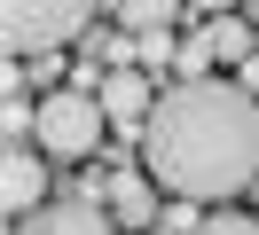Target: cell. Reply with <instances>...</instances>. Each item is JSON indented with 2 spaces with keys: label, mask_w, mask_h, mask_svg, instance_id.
Here are the masks:
<instances>
[{
  "label": "cell",
  "mask_w": 259,
  "mask_h": 235,
  "mask_svg": "<svg viewBox=\"0 0 259 235\" xmlns=\"http://www.w3.org/2000/svg\"><path fill=\"white\" fill-rule=\"evenodd\" d=\"M142 172L173 204H228L259 180V102L236 78H181L142 125Z\"/></svg>",
  "instance_id": "6da1fadb"
},
{
  "label": "cell",
  "mask_w": 259,
  "mask_h": 235,
  "mask_svg": "<svg viewBox=\"0 0 259 235\" xmlns=\"http://www.w3.org/2000/svg\"><path fill=\"white\" fill-rule=\"evenodd\" d=\"M102 133H110V118H102V94L95 86H55L48 102H39V157H95Z\"/></svg>",
  "instance_id": "7a4b0ae2"
},
{
  "label": "cell",
  "mask_w": 259,
  "mask_h": 235,
  "mask_svg": "<svg viewBox=\"0 0 259 235\" xmlns=\"http://www.w3.org/2000/svg\"><path fill=\"white\" fill-rule=\"evenodd\" d=\"M95 0H0V24H8V47L16 55H55L63 39H79Z\"/></svg>",
  "instance_id": "3957f363"
},
{
  "label": "cell",
  "mask_w": 259,
  "mask_h": 235,
  "mask_svg": "<svg viewBox=\"0 0 259 235\" xmlns=\"http://www.w3.org/2000/svg\"><path fill=\"white\" fill-rule=\"evenodd\" d=\"M0 204H8V219H32L48 204V157H32V149L0 157Z\"/></svg>",
  "instance_id": "277c9868"
},
{
  "label": "cell",
  "mask_w": 259,
  "mask_h": 235,
  "mask_svg": "<svg viewBox=\"0 0 259 235\" xmlns=\"http://www.w3.org/2000/svg\"><path fill=\"white\" fill-rule=\"evenodd\" d=\"M118 219L102 212V204H87V196H71V204H39L32 219H16L8 235H110Z\"/></svg>",
  "instance_id": "5b68a950"
},
{
  "label": "cell",
  "mask_w": 259,
  "mask_h": 235,
  "mask_svg": "<svg viewBox=\"0 0 259 235\" xmlns=\"http://www.w3.org/2000/svg\"><path fill=\"white\" fill-rule=\"evenodd\" d=\"M95 94H102V118H110V125H134V133H142L149 110H157V102H149V94H157V86H149V71H110Z\"/></svg>",
  "instance_id": "8992f818"
},
{
  "label": "cell",
  "mask_w": 259,
  "mask_h": 235,
  "mask_svg": "<svg viewBox=\"0 0 259 235\" xmlns=\"http://www.w3.org/2000/svg\"><path fill=\"white\" fill-rule=\"evenodd\" d=\"M102 212H110L118 227H157V188H149V172H118V180L102 188Z\"/></svg>",
  "instance_id": "52a82bcc"
},
{
  "label": "cell",
  "mask_w": 259,
  "mask_h": 235,
  "mask_svg": "<svg viewBox=\"0 0 259 235\" xmlns=\"http://www.w3.org/2000/svg\"><path fill=\"white\" fill-rule=\"evenodd\" d=\"M204 47H212V63H251V24L243 16H204Z\"/></svg>",
  "instance_id": "ba28073f"
},
{
  "label": "cell",
  "mask_w": 259,
  "mask_h": 235,
  "mask_svg": "<svg viewBox=\"0 0 259 235\" xmlns=\"http://www.w3.org/2000/svg\"><path fill=\"white\" fill-rule=\"evenodd\" d=\"M181 8H189V0H118V24H126L134 39H157V31H173Z\"/></svg>",
  "instance_id": "9c48e42d"
},
{
  "label": "cell",
  "mask_w": 259,
  "mask_h": 235,
  "mask_svg": "<svg viewBox=\"0 0 259 235\" xmlns=\"http://www.w3.org/2000/svg\"><path fill=\"white\" fill-rule=\"evenodd\" d=\"M165 63H181V39H173V31H157V39H142V71L157 78Z\"/></svg>",
  "instance_id": "30bf717a"
},
{
  "label": "cell",
  "mask_w": 259,
  "mask_h": 235,
  "mask_svg": "<svg viewBox=\"0 0 259 235\" xmlns=\"http://www.w3.org/2000/svg\"><path fill=\"white\" fill-rule=\"evenodd\" d=\"M196 227H204V219H196L189 204H165V212H157V235H196Z\"/></svg>",
  "instance_id": "8fae6325"
},
{
  "label": "cell",
  "mask_w": 259,
  "mask_h": 235,
  "mask_svg": "<svg viewBox=\"0 0 259 235\" xmlns=\"http://www.w3.org/2000/svg\"><path fill=\"white\" fill-rule=\"evenodd\" d=\"M196 235H259V219H243V212H212Z\"/></svg>",
  "instance_id": "7c38bea8"
},
{
  "label": "cell",
  "mask_w": 259,
  "mask_h": 235,
  "mask_svg": "<svg viewBox=\"0 0 259 235\" xmlns=\"http://www.w3.org/2000/svg\"><path fill=\"white\" fill-rule=\"evenodd\" d=\"M189 8H204V16H236L243 0H189Z\"/></svg>",
  "instance_id": "4fadbf2b"
}]
</instances>
